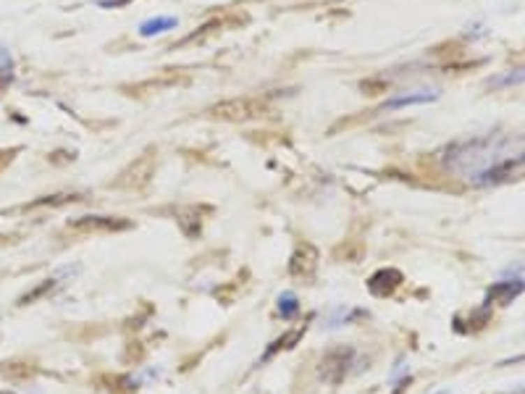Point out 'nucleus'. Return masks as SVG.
Instances as JSON below:
<instances>
[{"label":"nucleus","instance_id":"nucleus-1","mask_svg":"<svg viewBox=\"0 0 525 394\" xmlns=\"http://www.w3.org/2000/svg\"><path fill=\"white\" fill-rule=\"evenodd\" d=\"M441 163L473 187H494L525 168V134H489L449 145Z\"/></svg>","mask_w":525,"mask_h":394},{"label":"nucleus","instance_id":"nucleus-2","mask_svg":"<svg viewBox=\"0 0 525 394\" xmlns=\"http://www.w3.org/2000/svg\"><path fill=\"white\" fill-rule=\"evenodd\" d=\"M268 105L258 98H231L223 103H216L210 108V116L221 121H252L265 116Z\"/></svg>","mask_w":525,"mask_h":394},{"label":"nucleus","instance_id":"nucleus-3","mask_svg":"<svg viewBox=\"0 0 525 394\" xmlns=\"http://www.w3.org/2000/svg\"><path fill=\"white\" fill-rule=\"evenodd\" d=\"M352 363H355V350L347 347V344H339V347H331L320 355V363H318V376L328 384H341L350 373Z\"/></svg>","mask_w":525,"mask_h":394},{"label":"nucleus","instance_id":"nucleus-4","mask_svg":"<svg viewBox=\"0 0 525 394\" xmlns=\"http://www.w3.org/2000/svg\"><path fill=\"white\" fill-rule=\"evenodd\" d=\"M318 261H320V255H318L316 245H310V242H297L295 252H292V258H289V276L310 284V282L316 279Z\"/></svg>","mask_w":525,"mask_h":394},{"label":"nucleus","instance_id":"nucleus-5","mask_svg":"<svg viewBox=\"0 0 525 394\" xmlns=\"http://www.w3.org/2000/svg\"><path fill=\"white\" fill-rule=\"evenodd\" d=\"M68 229L79 231V234H116V231L131 229V221L121 219V216H82V219L71 221Z\"/></svg>","mask_w":525,"mask_h":394},{"label":"nucleus","instance_id":"nucleus-6","mask_svg":"<svg viewBox=\"0 0 525 394\" xmlns=\"http://www.w3.org/2000/svg\"><path fill=\"white\" fill-rule=\"evenodd\" d=\"M402 282H405V276H402L399 268H378L368 279V292L373 297H389L402 286Z\"/></svg>","mask_w":525,"mask_h":394},{"label":"nucleus","instance_id":"nucleus-7","mask_svg":"<svg viewBox=\"0 0 525 394\" xmlns=\"http://www.w3.org/2000/svg\"><path fill=\"white\" fill-rule=\"evenodd\" d=\"M208 213H210V208H205V205H202V208H200V205H186V208L176 210V224H179V229L184 231L189 240H197Z\"/></svg>","mask_w":525,"mask_h":394},{"label":"nucleus","instance_id":"nucleus-8","mask_svg":"<svg viewBox=\"0 0 525 394\" xmlns=\"http://www.w3.org/2000/svg\"><path fill=\"white\" fill-rule=\"evenodd\" d=\"M150 176H153V155H145V158H140L137 163H131L121 174V179L116 184L126 187V189H140V187H145L150 182Z\"/></svg>","mask_w":525,"mask_h":394},{"label":"nucleus","instance_id":"nucleus-9","mask_svg":"<svg viewBox=\"0 0 525 394\" xmlns=\"http://www.w3.org/2000/svg\"><path fill=\"white\" fill-rule=\"evenodd\" d=\"M525 292V279H507V282H496V284L489 286L486 292V302L489 305H510L515 297L523 295Z\"/></svg>","mask_w":525,"mask_h":394},{"label":"nucleus","instance_id":"nucleus-10","mask_svg":"<svg viewBox=\"0 0 525 394\" xmlns=\"http://www.w3.org/2000/svg\"><path fill=\"white\" fill-rule=\"evenodd\" d=\"M438 92L436 89H415V92H402V95H394L383 103L381 110H397V108H405V105H420V103H431L436 100Z\"/></svg>","mask_w":525,"mask_h":394},{"label":"nucleus","instance_id":"nucleus-11","mask_svg":"<svg viewBox=\"0 0 525 394\" xmlns=\"http://www.w3.org/2000/svg\"><path fill=\"white\" fill-rule=\"evenodd\" d=\"M179 82H184V79L179 77V74H171V71H163L161 77H153L147 79V82H142V85H137L134 89V95L140 92V95H145V92H161V89H168L174 87V85H179Z\"/></svg>","mask_w":525,"mask_h":394},{"label":"nucleus","instance_id":"nucleus-12","mask_svg":"<svg viewBox=\"0 0 525 394\" xmlns=\"http://www.w3.org/2000/svg\"><path fill=\"white\" fill-rule=\"evenodd\" d=\"M305 328H307V323H302V326H297V328H292V331H286L284 337H279V340H276L274 344H271V347L265 350V355H262V360L274 358L276 352H281V350H292L297 342L305 337Z\"/></svg>","mask_w":525,"mask_h":394},{"label":"nucleus","instance_id":"nucleus-13","mask_svg":"<svg viewBox=\"0 0 525 394\" xmlns=\"http://www.w3.org/2000/svg\"><path fill=\"white\" fill-rule=\"evenodd\" d=\"M491 87L502 89V87H517V85H525V66H520V68H510V71H504V74H499V77H494L491 82H489Z\"/></svg>","mask_w":525,"mask_h":394},{"label":"nucleus","instance_id":"nucleus-14","mask_svg":"<svg viewBox=\"0 0 525 394\" xmlns=\"http://www.w3.org/2000/svg\"><path fill=\"white\" fill-rule=\"evenodd\" d=\"M34 368L32 363H3V368H0V373L6 376V379H16V381H22V379H29V376H34Z\"/></svg>","mask_w":525,"mask_h":394},{"label":"nucleus","instance_id":"nucleus-15","mask_svg":"<svg viewBox=\"0 0 525 394\" xmlns=\"http://www.w3.org/2000/svg\"><path fill=\"white\" fill-rule=\"evenodd\" d=\"M103 384H108V389L113 394H134L137 384L131 381L129 376H103Z\"/></svg>","mask_w":525,"mask_h":394},{"label":"nucleus","instance_id":"nucleus-16","mask_svg":"<svg viewBox=\"0 0 525 394\" xmlns=\"http://www.w3.org/2000/svg\"><path fill=\"white\" fill-rule=\"evenodd\" d=\"M171 27H176V19H171V16H163V19H150V22H145L140 32H142L145 37H153V34L165 32V29H171Z\"/></svg>","mask_w":525,"mask_h":394},{"label":"nucleus","instance_id":"nucleus-17","mask_svg":"<svg viewBox=\"0 0 525 394\" xmlns=\"http://www.w3.org/2000/svg\"><path fill=\"white\" fill-rule=\"evenodd\" d=\"M50 289H55V279H45L43 284H37L34 289H29V292H27L22 300H19V305H29V302H37V300H40L43 295H47Z\"/></svg>","mask_w":525,"mask_h":394},{"label":"nucleus","instance_id":"nucleus-18","mask_svg":"<svg viewBox=\"0 0 525 394\" xmlns=\"http://www.w3.org/2000/svg\"><path fill=\"white\" fill-rule=\"evenodd\" d=\"M281 305H279V310H281V316L284 318H295L297 310H300V302H297V297L292 295V292H286V295H281V300H279Z\"/></svg>","mask_w":525,"mask_h":394},{"label":"nucleus","instance_id":"nucleus-19","mask_svg":"<svg viewBox=\"0 0 525 394\" xmlns=\"http://www.w3.org/2000/svg\"><path fill=\"white\" fill-rule=\"evenodd\" d=\"M79 195H50V197H43V200H37L34 203V208H40V205H68V203H77Z\"/></svg>","mask_w":525,"mask_h":394},{"label":"nucleus","instance_id":"nucleus-20","mask_svg":"<svg viewBox=\"0 0 525 394\" xmlns=\"http://www.w3.org/2000/svg\"><path fill=\"white\" fill-rule=\"evenodd\" d=\"M350 258V261H360L362 258V245H341L339 250H337V258Z\"/></svg>","mask_w":525,"mask_h":394},{"label":"nucleus","instance_id":"nucleus-21","mask_svg":"<svg viewBox=\"0 0 525 394\" xmlns=\"http://www.w3.org/2000/svg\"><path fill=\"white\" fill-rule=\"evenodd\" d=\"M0 394H16V392H11V389H0Z\"/></svg>","mask_w":525,"mask_h":394},{"label":"nucleus","instance_id":"nucleus-22","mask_svg":"<svg viewBox=\"0 0 525 394\" xmlns=\"http://www.w3.org/2000/svg\"><path fill=\"white\" fill-rule=\"evenodd\" d=\"M517 394H525V392H517Z\"/></svg>","mask_w":525,"mask_h":394}]
</instances>
